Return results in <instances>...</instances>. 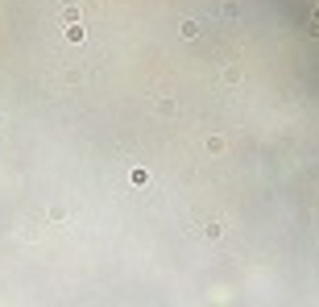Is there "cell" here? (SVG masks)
I'll use <instances>...</instances> for the list:
<instances>
[{
	"mask_svg": "<svg viewBox=\"0 0 319 307\" xmlns=\"http://www.w3.org/2000/svg\"><path fill=\"white\" fill-rule=\"evenodd\" d=\"M66 38L70 42H83V25H66Z\"/></svg>",
	"mask_w": 319,
	"mask_h": 307,
	"instance_id": "obj_1",
	"label": "cell"
}]
</instances>
